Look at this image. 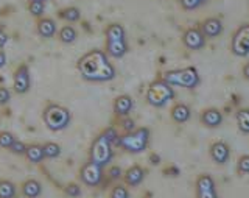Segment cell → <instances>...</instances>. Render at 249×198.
<instances>
[{"mask_svg":"<svg viewBox=\"0 0 249 198\" xmlns=\"http://www.w3.org/2000/svg\"><path fill=\"white\" fill-rule=\"evenodd\" d=\"M78 70L84 80L93 83H105L115 78V69L103 50H90L83 55L78 59Z\"/></svg>","mask_w":249,"mask_h":198,"instance_id":"6da1fadb","label":"cell"},{"mask_svg":"<svg viewBox=\"0 0 249 198\" xmlns=\"http://www.w3.org/2000/svg\"><path fill=\"white\" fill-rule=\"evenodd\" d=\"M44 123L50 131H62L66 130L70 120H72V114L70 111L61 105H49L44 109Z\"/></svg>","mask_w":249,"mask_h":198,"instance_id":"7a4b0ae2","label":"cell"},{"mask_svg":"<svg viewBox=\"0 0 249 198\" xmlns=\"http://www.w3.org/2000/svg\"><path fill=\"white\" fill-rule=\"evenodd\" d=\"M170 86H181L187 89H195L199 84V74L195 67H185L178 70H168L162 77Z\"/></svg>","mask_w":249,"mask_h":198,"instance_id":"3957f363","label":"cell"},{"mask_svg":"<svg viewBox=\"0 0 249 198\" xmlns=\"http://www.w3.org/2000/svg\"><path fill=\"white\" fill-rule=\"evenodd\" d=\"M175 99V89L173 86H170L167 81L156 80L150 84V88L146 91V100L151 106L154 108H162L165 106L170 100Z\"/></svg>","mask_w":249,"mask_h":198,"instance_id":"277c9868","label":"cell"},{"mask_svg":"<svg viewBox=\"0 0 249 198\" xmlns=\"http://www.w3.org/2000/svg\"><path fill=\"white\" fill-rule=\"evenodd\" d=\"M148 142H150V130L142 126V128L126 133L120 138V147L129 153H142L146 150Z\"/></svg>","mask_w":249,"mask_h":198,"instance_id":"5b68a950","label":"cell"},{"mask_svg":"<svg viewBox=\"0 0 249 198\" xmlns=\"http://www.w3.org/2000/svg\"><path fill=\"white\" fill-rule=\"evenodd\" d=\"M112 156H114L112 144L103 136V134H100V136L93 140V144L90 147V161L101 165V167H105V165L111 162Z\"/></svg>","mask_w":249,"mask_h":198,"instance_id":"8992f818","label":"cell"},{"mask_svg":"<svg viewBox=\"0 0 249 198\" xmlns=\"http://www.w3.org/2000/svg\"><path fill=\"white\" fill-rule=\"evenodd\" d=\"M232 53L240 58L249 55V23L241 25L232 38Z\"/></svg>","mask_w":249,"mask_h":198,"instance_id":"52a82bcc","label":"cell"},{"mask_svg":"<svg viewBox=\"0 0 249 198\" xmlns=\"http://www.w3.org/2000/svg\"><path fill=\"white\" fill-rule=\"evenodd\" d=\"M80 178L86 186L95 187L101 183V178H103V167L95 162L89 161L88 164H84L80 172Z\"/></svg>","mask_w":249,"mask_h":198,"instance_id":"ba28073f","label":"cell"},{"mask_svg":"<svg viewBox=\"0 0 249 198\" xmlns=\"http://www.w3.org/2000/svg\"><path fill=\"white\" fill-rule=\"evenodd\" d=\"M206 36L202 35L199 27H192L184 31L182 42L189 50H201L206 45Z\"/></svg>","mask_w":249,"mask_h":198,"instance_id":"9c48e42d","label":"cell"},{"mask_svg":"<svg viewBox=\"0 0 249 198\" xmlns=\"http://www.w3.org/2000/svg\"><path fill=\"white\" fill-rule=\"evenodd\" d=\"M14 91L18 94H27L31 86V78H30V69L27 64H20L14 72V80H13Z\"/></svg>","mask_w":249,"mask_h":198,"instance_id":"30bf717a","label":"cell"},{"mask_svg":"<svg viewBox=\"0 0 249 198\" xmlns=\"http://www.w3.org/2000/svg\"><path fill=\"white\" fill-rule=\"evenodd\" d=\"M201 31L206 38H218L223 33V22L218 18H207L206 20H202L201 23Z\"/></svg>","mask_w":249,"mask_h":198,"instance_id":"8fae6325","label":"cell"},{"mask_svg":"<svg viewBox=\"0 0 249 198\" xmlns=\"http://www.w3.org/2000/svg\"><path fill=\"white\" fill-rule=\"evenodd\" d=\"M229 156H231L229 145L224 144L221 140L215 142V144H212V147H210V158H212L216 164H226L229 161Z\"/></svg>","mask_w":249,"mask_h":198,"instance_id":"7c38bea8","label":"cell"},{"mask_svg":"<svg viewBox=\"0 0 249 198\" xmlns=\"http://www.w3.org/2000/svg\"><path fill=\"white\" fill-rule=\"evenodd\" d=\"M201 122L204 123L206 126H209V128H216V126H220L221 122H223L221 111L216 109V108H209L206 111H202Z\"/></svg>","mask_w":249,"mask_h":198,"instance_id":"4fadbf2b","label":"cell"},{"mask_svg":"<svg viewBox=\"0 0 249 198\" xmlns=\"http://www.w3.org/2000/svg\"><path fill=\"white\" fill-rule=\"evenodd\" d=\"M132 108H134V100L129 96H120L114 101V113L119 117H126L132 111Z\"/></svg>","mask_w":249,"mask_h":198,"instance_id":"5bb4252c","label":"cell"},{"mask_svg":"<svg viewBox=\"0 0 249 198\" xmlns=\"http://www.w3.org/2000/svg\"><path fill=\"white\" fill-rule=\"evenodd\" d=\"M37 35L41 38L50 39L56 35V22L50 18H42L37 22Z\"/></svg>","mask_w":249,"mask_h":198,"instance_id":"9a60e30c","label":"cell"},{"mask_svg":"<svg viewBox=\"0 0 249 198\" xmlns=\"http://www.w3.org/2000/svg\"><path fill=\"white\" fill-rule=\"evenodd\" d=\"M128 52L126 39L123 41H106V55L112 58H122Z\"/></svg>","mask_w":249,"mask_h":198,"instance_id":"2e32d148","label":"cell"},{"mask_svg":"<svg viewBox=\"0 0 249 198\" xmlns=\"http://www.w3.org/2000/svg\"><path fill=\"white\" fill-rule=\"evenodd\" d=\"M190 117H192V111L189 106L184 105V103H178V105H175L173 109H171V119H173L176 123H185Z\"/></svg>","mask_w":249,"mask_h":198,"instance_id":"e0dca14e","label":"cell"},{"mask_svg":"<svg viewBox=\"0 0 249 198\" xmlns=\"http://www.w3.org/2000/svg\"><path fill=\"white\" fill-rule=\"evenodd\" d=\"M145 178V170L140 167V165H132L131 169H128V172L124 173V181L129 186H137L143 181Z\"/></svg>","mask_w":249,"mask_h":198,"instance_id":"ac0fdd59","label":"cell"},{"mask_svg":"<svg viewBox=\"0 0 249 198\" xmlns=\"http://www.w3.org/2000/svg\"><path fill=\"white\" fill-rule=\"evenodd\" d=\"M42 192V186L36 179H27L22 184V195L25 198H37Z\"/></svg>","mask_w":249,"mask_h":198,"instance_id":"d6986e66","label":"cell"},{"mask_svg":"<svg viewBox=\"0 0 249 198\" xmlns=\"http://www.w3.org/2000/svg\"><path fill=\"white\" fill-rule=\"evenodd\" d=\"M105 35H106V41H123V39H126V31H124V28L120 23H111V25H107Z\"/></svg>","mask_w":249,"mask_h":198,"instance_id":"ffe728a7","label":"cell"},{"mask_svg":"<svg viewBox=\"0 0 249 198\" xmlns=\"http://www.w3.org/2000/svg\"><path fill=\"white\" fill-rule=\"evenodd\" d=\"M25 156H27V159L30 162H33V164H39L41 162L45 155H44V147L42 145H39V144H31L27 147V152H25Z\"/></svg>","mask_w":249,"mask_h":198,"instance_id":"44dd1931","label":"cell"},{"mask_svg":"<svg viewBox=\"0 0 249 198\" xmlns=\"http://www.w3.org/2000/svg\"><path fill=\"white\" fill-rule=\"evenodd\" d=\"M59 18L67 22H78L81 19V11L76 6H67L59 11Z\"/></svg>","mask_w":249,"mask_h":198,"instance_id":"7402d4cb","label":"cell"},{"mask_svg":"<svg viewBox=\"0 0 249 198\" xmlns=\"http://www.w3.org/2000/svg\"><path fill=\"white\" fill-rule=\"evenodd\" d=\"M76 30L70 25H66L59 30V41L64 42V44H72L76 41Z\"/></svg>","mask_w":249,"mask_h":198,"instance_id":"603a6c76","label":"cell"},{"mask_svg":"<svg viewBox=\"0 0 249 198\" xmlns=\"http://www.w3.org/2000/svg\"><path fill=\"white\" fill-rule=\"evenodd\" d=\"M237 123L241 133L249 134V109H240L237 113Z\"/></svg>","mask_w":249,"mask_h":198,"instance_id":"cb8c5ba5","label":"cell"},{"mask_svg":"<svg viewBox=\"0 0 249 198\" xmlns=\"http://www.w3.org/2000/svg\"><path fill=\"white\" fill-rule=\"evenodd\" d=\"M16 197V186L8 179L0 181V198H14Z\"/></svg>","mask_w":249,"mask_h":198,"instance_id":"d4e9b609","label":"cell"},{"mask_svg":"<svg viewBox=\"0 0 249 198\" xmlns=\"http://www.w3.org/2000/svg\"><path fill=\"white\" fill-rule=\"evenodd\" d=\"M210 189H215V183H213L212 177L201 175L196 181V191L201 192V191H210Z\"/></svg>","mask_w":249,"mask_h":198,"instance_id":"484cf974","label":"cell"},{"mask_svg":"<svg viewBox=\"0 0 249 198\" xmlns=\"http://www.w3.org/2000/svg\"><path fill=\"white\" fill-rule=\"evenodd\" d=\"M42 147H44L45 158L53 159V158H58L61 155V147L58 144H54V142H47V144H44Z\"/></svg>","mask_w":249,"mask_h":198,"instance_id":"4316f807","label":"cell"},{"mask_svg":"<svg viewBox=\"0 0 249 198\" xmlns=\"http://www.w3.org/2000/svg\"><path fill=\"white\" fill-rule=\"evenodd\" d=\"M28 10H30L31 14L36 16V18H41V16L45 13V2H39V0H33V2H30Z\"/></svg>","mask_w":249,"mask_h":198,"instance_id":"83f0119b","label":"cell"},{"mask_svg":"<svg viewBox=\"0 0 249 198\" xmlns=\"http://www.w3.org/2000/svg\"><path fill=\"white\" fill-rule=\"evenodd\" d=\"M14 140H16V138H14L13 133L0 131V147H2V148H10Z\"/></svg>","mask_w":249,"mask_h":198,"instance_id":"f1b7e54d","label":"cell"},{"mask_svg":"<svg viewBox=\"0 0 249 198\" xmlns=\"http://www.w3.org/2000/svg\"><path fill=\"white\" fill-rule=\"evenodd\" d=\"M101 134H103V136L111 142L112 145H120V138H119V134H117L115 128H106Z\"/></svg>","mask_w":249,"mask_h":198,"instance_id":"f546056e","label":"cell"},{"mask_svg":"<svg viewBox=\"0 0 249 198\" xmlns=\"http://www.w3.org/2000/svg\"><path fill=\"white\" fill-rule=\"evenodd\" d=\"M179 5H181L185 11H193L202 5L201 0H179Z\"/></svg>","mask_w":249,"mask_h":198,"instance_id":"4dcf8cb0","label":"cell"},{"mask_svg":"<svg viewBox=\"0 0 249 198\" xmlns=\"http://www.w3.org/2000/svg\"><path fill=\"white\" fill-rule=\"evenodd\" d=\"M10 150H11L13 153H16V155H25V152H27V145L23 144V142H20V140L16 139V140L13 142V145L10 147Z\"/></svg>","mask_w":249,"mask_h":198,"instance_id":"1f68e13d","label":"cell"},{"mask_svg":"<svg viewBox=\"0 0 249 198\" xmlns=\"http://www.w3.org/2000/svg\"><path fill=\"white\" fill-rule=\"evenodd\" d=\"M238 172L249 173V155L241 156L240 159H238Z\"/></svg>","mask_w":249,"mask_h":198,"instance_id":"d6a6232c","label":"cell"},{"mask_svg":"<svg viewBox=\"0 0 249 198\" xmlns=\"http://www.w3.org/2000/svg\"><path fill=\"white\" fill-rule=\"evenodd\" d=\"M122 128L126 131V133H131V131H134V128H136V123H134V120L132 119H129L128 116L126 117H123L122 119Z\"/></svg>","mask_w":249,"mask_h":198,"instance_id":"836d02e7","label":"cell"},{"mask_svg":"<svg viewBox=\"0 0 249 198\" xmlns=\"http://www.w3.org/2000/svg\"><path fill=\"white\" fill-rule=\"evenodd\" d=\"M66 195L69 197H72V198H76V197H80L81 195V189L78 187V184H69L66 186Z\"/></svg>","mask_w":249,"mask_h":198,"instance_id":"e575fe53","label":"cell"},{"mask_svg":"<svg viewBox=\"0 0 249 198\" xmlns=\"http://www.w3.org/2000/svg\"><path fill=\"white\" fill-rule=\"evenodd\" d=\"M112 198H128V191L126 187L123 186H117L112 191Z\"/></svg>","mask_w":249,"mask_h":198,"instance_id":"d590c367","label":"cell"},{"mask_svg":"<svg viewBox=\"0 0 249 198\" xmlns=\"http://www.w3.org/2000/svg\"><path fill=\"white\" fill-rule=\"evenodd\" d=\"M11 100V92L6 88H0V105H6Z\"/></svg>","mask_w":249,"mask_h":198,"instance_id":"8d00e7d4","label":"cell"},{"mask_svg":"<svg viewBox=\"0 0 249 198\" xmlns=\"http://www.w3.org/2000/svg\"><path fill=\"white\" fill-rule=\"evenodd\" d=\"M198 198H218L215 189H210V191H201L198 192Z\"/></svg>","mask_w":249,"mask_h":198,"instance_id":"74e56055","label":"cell"},{"mask_svg":"<svg viewBox=\"0 0 249 198\" xmlns=\"http://www.w3.org/2000/svg\"><path fill=\"white\" fill-rule=\"evenodd\" d=\"M109 175H111L112 179H117L122 177V169L120 167H112L111 170H109Z\"/></svg>","mask_w":249,"mask_h":198,"instance_id":"f35d334b","label":"cell"},{"mask_svg":"<svg viewBox=\"0 0 249 198\" xmlns=\"http://www.w3.org/2000/svg\"><path fill=\"white\" fill-rule=\"evenodd\" d=\"M8 42V35L3 31V28H0V50L3 49V45Z\"/></svg>","mask_w":249,"mask_h":198,"instance_id":"ab89813d","label":"cell"},{"mask_svg":"<svg viewBox=\"0 0 249 198\" xmlns=\"http://www.w3.org/2000/svg\"><path fill=\"white\" fill-rule=\"evenodd\" d=\"M163 173H165V175H168V177H178V175H179V169H176V167H170V169H167V170H163Z\"/></svg>","mask_w":249,"mask_h":198,"instance_id":"60d3db41","label":"cell"},{"mask_svg":"<svg viewBox=\"0 0 249 198\" xmlns=\"http://www.w3.org/2000/svg\"><path fill=\"white\" fill-rule=\"evenodd\" d=\"M150 161H151V164L158 165V164L160 162V156H159V155H156V153H153V155L150 156Z\"/></svg>","mask_w":249,"mask_h":198,"instance_id":"b9f144b4","label":"cell"},{"mask_svg":"<svg viewBox=\"0 0 249 198\" xmlns=\"http://www.w3.org/2000/svg\"><path fill=\"white\" fill-rule=\"evenodd\" d=\"M5 64H6V55L3 50H0V69H2Z\"/></svg>","mask_w":249,"mask_h":198,"instance_id":"7bdbcfd3","label":"cell"},{"mask_svg":"<svg viewBox=\"0 0 249 198\" xmlns=\"http://www.w3.org/2000/svg\"><path fill=\"white\" fill-rule=\"evenodd\" d=\"M243 75H245V78L249 81V62L248 64H245V67H243Z\"/></svg>","mask_w":249,"mask_h":198,"instance_id":"ee69618b","label":"cell"},{"mask_svg":"<svg viewBox=\"0 0 249 198\" xmlns=\"http://www.w3.org/2000/svg\"><path fill=\"white\" fill-rule=\"evenodd\" d=\"M30 2H33V0H30ZM39 2H47V0H39Z\"/></svg>","mask_w":249,"mask_h":198,"instance_id":"f6af8a7d","label":"cell"},{"mask_svg":"<svg viewBox=\"0 0 249 198\" xmlns=\"http://www.w3.org/2000/svg\"><path fill=\"white\" fill-rule=\"evenodd\" d=\"M201 2H202V3H206V2H207V0H201Z\"/></svg>","mask_w":249,"mask_h":198,"instance_id":"bcb514c9","label":"cell"}]
</instances>
